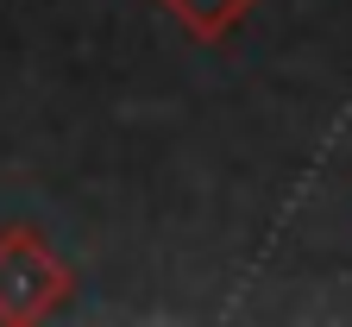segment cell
Returning a JSON list of instances; mask_svg holds the SVG:
<instances>
[{"instance_id": "obj_2", "label": "cell", "mask_w": 352, "mask_h": 327, "mask_svg": "<svg viewBox=\"0 0 352 327\" xmlns=\"http://www.w3.org/2000/svg\"><path fill=\"white\" fill-rule=\"evenodd\" d=\"M157 7H170L176 19H183L189 38H208V44H214V38H227L245 13L258 7V0H157Z\"/></svg>"}, {"instance_id": "obj_1", "label": "cell", "mask_w": 352, "mask_h": 327, "mask_svg": "<svg viewBox=\"0 0 352 327\" xmlns=\"http://www.w3.org/2000/svg\"><path fill=\"white\" fill-rule=\"evenodd\" d=\"M69 296V264L38 226H0V321H38Z\"/></svg>"}]
</instances>
